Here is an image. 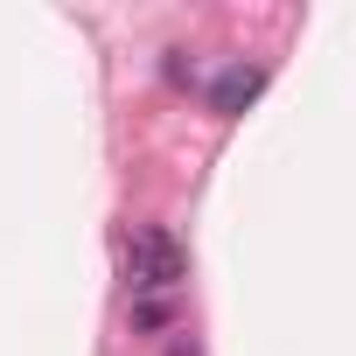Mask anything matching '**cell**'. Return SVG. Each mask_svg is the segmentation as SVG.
Instances as JSON below:
<instances>
[{"instance_id":"cell-1","label":"cell","mask_w":356,"mask_h":356,"mask_svg":"<svg viewBox=\"0 0 356 356\" xmlns=\"http://www.w3.org/2000/svg\"><path fill=\"white\" fill-rule=\"evenodd\" d=\"M182 273H189V259H182V245H175L168 231H154V224L133 231V245H126L133 293H168V286H182Z\"/></svg>"},{"instance_id":"cell-2","label":"cell","mask_w":356,"mask_h":356,"mask_svg":"<svg viewBox=\"0 0 356 356\" xmlns=\"http://www.w3.org/2000/svg\"><path fill=\"white\" fill-rule=\"evenodd\" d=\"M259 84H266V70H259V63H231V70L217 77V91H210V105H217V112L231 119V112H245V105L259 98Z\"/></svg>"}]
</instances>
